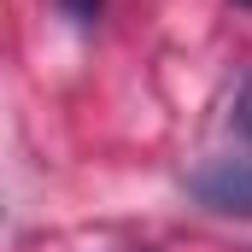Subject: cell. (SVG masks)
<instances>
[{"label": "cell", "instance_id": "obj_2", "mask_svg": "<svg viewBox=\"0 0 252 252\" xmlns=\"http://www.w3.org/2000/svg\"><path fill=\"white\" fill-rule=\"evenodd\" d=\"M217 153H235V158H247V164H252V70L241 76V88H235V100H229V112H223Z\"/></svg>", "mask_w": 252, "mask_h": 252}, {"label": "cell", "instance_id": "obj_4", "mask_svg": "<svg viewBox=\"0 0 252 252\" xmlns=\"http://www.w3.org/2000/svg\"><path fill=\"white\" fill-rule=\"evenodd\" d=\"M247 6H252V0H247Z\"/></svg>", "mask_w": 252, "mask_h": 252}, {"label": "cell", "instance_id": "obj_1", "mask_svg": "<svg viewBox=\"0 0 252 252\" xmlns=\"http://www.w3.org/2000/svg\"><path fill=\"white\" fill-rule=\"evenodd\" d=\"M188 193L205 211H217V217H247L252 223V164L235 158V153H217L211 147L188 170Z\"/></svg>", "mask_w": 252, "mask_h": 252}, {"label": "cell", "instance_id": "obj_3", "mask_svg": "<svg viewBox=\"0 0 252 252\" xmlns=\"http://www.w3.org/2000/svg\"><path fill=\"white\" fill-rule=\"evenodd\" d=\"M59 12L76 24V30H88V24L100 18V0H59Z\"/></svg>", "mask_w": 252, "mask_h": 252}]
</instances>
